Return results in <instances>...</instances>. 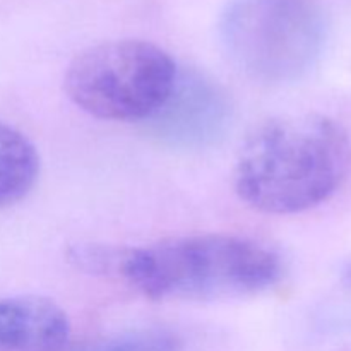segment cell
I'll use <instances>...</instances> for the list:
<instances>
[{
  "label": "cell",
  "instance_id": "7",
  "mask_svg": "<svg viewBox=\"0 0 351 351\" xmlns=\"http://www.w3.org/2000/svg\"><path fill=\"white\" fill-rule=\"evenodd\" d=\"M40 156L34 144L5 122H0V208L19 202L34 187Z\"/></svg>",
  "mask_w": 351,
  "mask_h": 351
},
{
  "label": "cell",
  "instance_id": "8",
  "mask_svg": "<svg viewBox=\"0 0 351 351\" xmlns=\"http://www.w3.org/2000/svg\"><path fill=\"white\" fill-rule=\"evenodd\" d=\"M129 247L103 245V243H77L67 250V257L79 271L120 281Z\"/></svg>",
  "mask_w": 351,
  "mask_h": 351
},
{
  "label": "cell",
  "instance_id": "6",
  "mask_svg": "<svg viewBox=\"0 0 351 351\" xmlns=\"http://www.w3.org/2000/svg\"><path fill=\"white\" fill-rule=\"evenodd\" d=\"M71 322L60 305L38 295L0 298V351H64Z\"/></svg>",
  "mask_w": 351,
  "mask_h": 351
},
{
  "label": "cell",
  "instance_id": "1",
  "mask_svg": "<svg viewBox=\"0 0 351 351\" xmlns=\"http://www.w3.org/2000/svg\"><path fill=\"white\" fill-rule=\"evenodd\" d=\"M351 167V143L336 120L281 115L257 125L233 170L239 197L267 215H297L328 201Z\"/></svg>",
  "mask_w": 351,
  "mask_h": 351
},
{
  "label": "cell",
  "instance_id": "10",
  "mask_svg": "<svg viewBox=\"0 0 351 351\" xmlns=\"http://www.w3.org/2000/svg\"><path fill=\"white\" fill-rule=\"evenodd\" d=\"M348 278H350V281H351V269H350V273H348Z\"/></svg>",
  "mask_w": 351,
  "mask_h": 351
},
{
  "label": "cell",
  "instance_id": "3",
  "mask_svg": "<svg viewBox=\"0 0 351 351\" xmlns=\"http://www.w3.org/2000/svg\"><path fill=\"white\" fill-rule=\"evenodd\" d=\"M326 36L324 12L314 0H235L219 21L226 57L263 84L304 77L317 64Z\"/></svg>",
  "mask_w": 351,
  "mask_h": 351
},
{
  "label": "cell",
  "instance_id": "9",
  "mask_svg": "<svg viewBox=\"0 0 351 351\" xmlns=\"http://www.w3.org/2000/svg\"><path fill=\"white\" fill-rule=\"evenodd\" d=\"M182 348L184 343L173 332L147 329L99 339L86 345L81 351H182Z\"/></svg>",
  "mask_w": 351,
  "mask_h": 351
},
{
  "label": "cell",
  "instance_id": "4",
  "mask_svg": "<svg viewBox=\"0 0 351 351\" xmlns=\"http://www.w3.org/2000/svg\"><path fill=\"white\" fill-rule=\"evenodd\" d=\"M178 67L158 45L113 40L86 48L69 64L64 88L82 112L101 120H147L168 98Z\"/></svg>",
  "mask_w": 351,
  "mask_h": 351
},
{
  "label": "cell",
  "instance_id": "2",
  "mask_svg": "<svg viewBox=\"0 0 351 351\" xmlns=\"http://www.w3.org/2000/svg\"><path fill=\"white\" fill-rule=\"evenodd\" d=\"M281 276V257L269 247L243 237L204 233L129 247L120 281L158 300H221L261 293Z\"/></svg>",
  "mask_w": 351,
  "mask_h": 351
},
{
  "label": "cell",
  "instance_id": "5",
  "mask_svg": "<svg viewBox=\"0 0 351 351\" xmlns=\"http://www.w3.org/2000/svg\"><path fill=\"white\" fill-rule=\"evenodd\" d=\"M147 120L151 134L167 146L201 149L225 136L232 105L225 89L208 75L178 71L171 93Z\"/></svg>",
  "mask_w": 351,
  "mask_h": 351
}]
</instances>
